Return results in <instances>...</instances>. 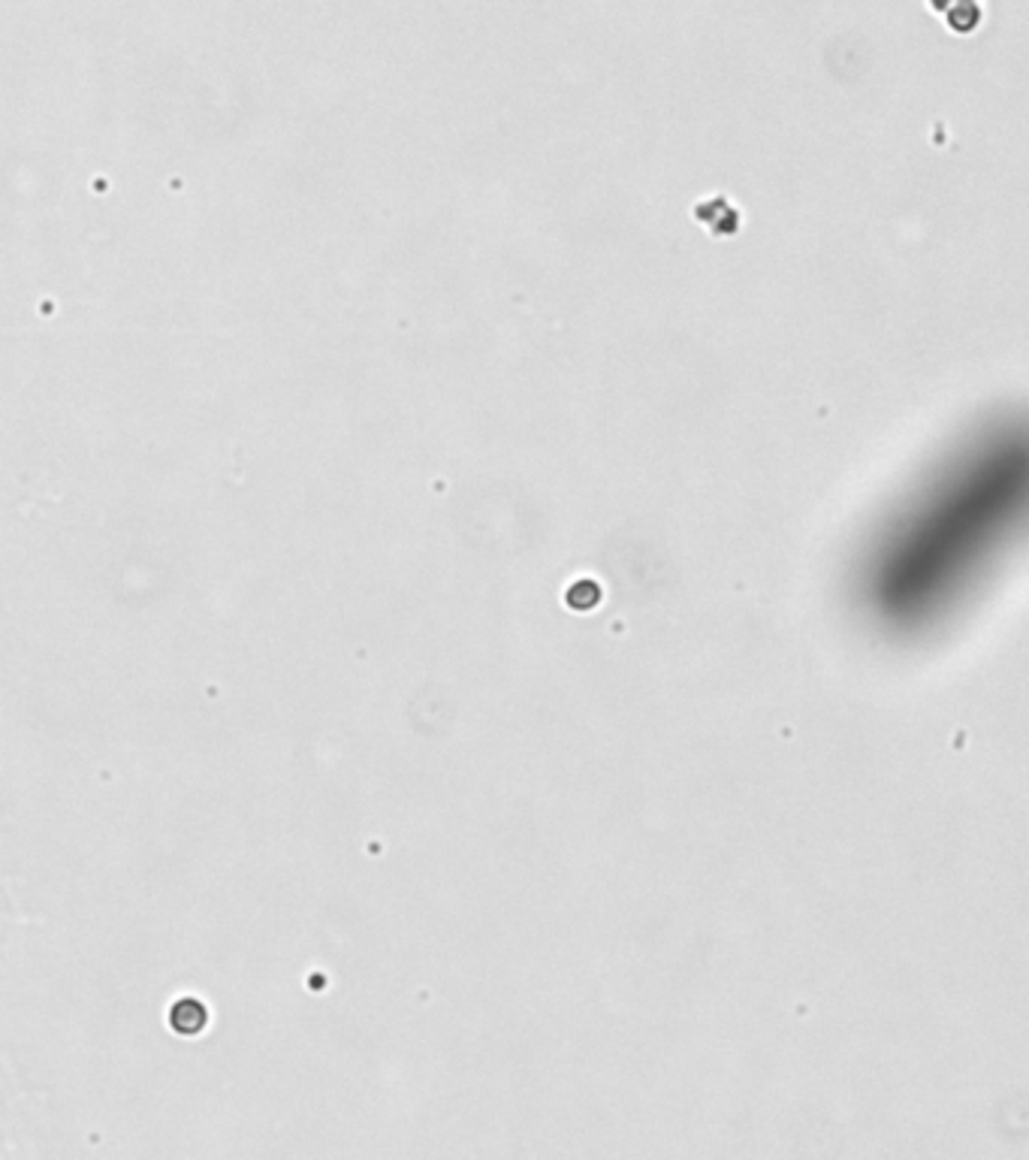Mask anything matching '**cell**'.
Wrapping results in <instances>:
<instances>
[{
  "instance_id": "obj_1",
  "label": "cell",
  "mask_w": 1029,
  "mask_h": 1160,
  "mask_svg": "<svg viewBox=\"0 0 1029 1160\" xmlns=\"http://www.w3.org/2000/svg\"><path fill=\"white\" fill-rule=\"evenodd\" d=\"M205 1022H209V1015H205V1006L200 1001H194V997H185V1001H178L173 1006V1013H169V1024H173L182 1036L200 1034L203 1027H205Z\"/></svg>"
}]
</instances>
